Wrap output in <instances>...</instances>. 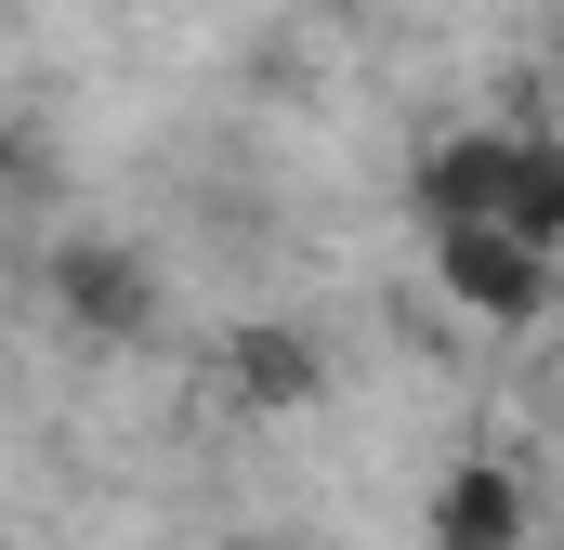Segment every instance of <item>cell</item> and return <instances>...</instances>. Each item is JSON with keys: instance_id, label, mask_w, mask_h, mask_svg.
Listing matches in <instances>:
<instances>
[{"instance_id": "cell-4", "label": "cell", "mask_w": 564, "mask_h": 550, "mask_svg": "<svg viewBox=\"0 0 564 550\" xmlns=\"http://www.w3.org/2000/svg\"><path fill=\"white\" fill-rule=\"evenodd\" d=\"M421 538L433 550H539V498H525V472L512 459H446L433 472V498H421Z\"/></svg>"}, {"instance_id": "cell-2", "label": "cell", "mask_w": 564, "mask_h": 550, "mask_svg": "<svg viewBox=\"0 0 564 550\" xmlns=\"http://www.w3.org/2000/svg\"><path fill=\"white\" fill-rule=\"evenodd\" d=\"M40 301H53L93 354L158 341V275H144V250H119V237H53V250H40Z\"/></svg>"}, {"instance_id": "cell-6", "label": "cell", "mask_w": 564, "mask_h": 550, "mask_svg": "<svg viewBox=\"0 0 564 550\" xmlns=\"http://www.w3.org/2000/svg\"><path fill=\"white\" fill-rule=\"evenodd\" d=\"M499 223H512L525 250H552V263H564V132H525V157H512V197H499Z\"/></svg>"}, {"instance_id": "cell-3", "label": "cell", "mask_w": 564, "mask_h": 550, "mask_svg": "<svg viewBox=\"0 0 564 550\" xmlns=\"http://www.w3.org/2000/svg\"><path fill=\"white\" fill-rule=\"evenodd\" d=\"M210 394H224L237 419H302L315 394H328V341L289 328V315H250V328L210 341Z\"/></svg>"}, {"instance_id": "cell-1", "label": "cell", "mask_w": 564, "mask_h": 550, "mask_svg": "<svg viewBox=\"0 0 564 550\" xmlns=\"http://www.w3.org/2000/svg\"><path fill=\"white\" fill-rule=\"evenodd\" d=\"M433 288H446L459 328H499V341H512V328H539L564 301V263L525 250L512 223H433Z\"/></svg>"}, {"instance_id": "cell-5", "label": "cell", "mask_w": 564, "mask_h": 550, "mask_svg": "<svg viewBox=\"0 0 564 550\" xmlns=\"http://www.w3.org/2000/svg\"><path fill=\"white\" fill-rule=\"evenodd\" d=\"M512 157H525V132H499V119H459V132L421 144V170H408V210L433 223H499V197H512Z\"/></svg>"}]
</instances>
